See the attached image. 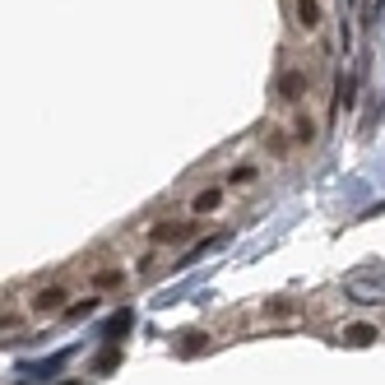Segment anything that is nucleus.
Listing matches in <instances>:
<instances>
[{
  "label": "nucleus",
  "mask_w": 385,
  "mask_h": 385,
  "mask_svg": "<svg viewBox=\"0 0 385 385\" xmlns=\"http://www.w3.org/2000/svg\"><path fill=\"white\" fill-rule=\"evenodd\" d=\"M190 232H195V228H190V223H158V228L149 232V237H154L158 246H176V242H186Z\"/></svg>",
  "instance_id": "nucleus-1"
},
{
  "label": "nucleus",
  "mask_w": 385,
  "mask_h": 385,
  "mask_svg": "<svg viewBox=\"0 0 385 385\" xmlns=\"http://www.w3.org/2000/svg\"><path fill=\"white\" fill-rule=\"evenodd\" d=\"M293 19H298V28L316 33L320 28V0H293Z\"/></svg>",
  "instance_id": "nucleus-2"
},
{
  "label": "nucleus",
  "mask_w": 385,
  "mask_h": 385,
  "mask_svg": "<svg viewBox=\"0 0 385 385\" xmlns=\"http://www.w3.org/2000/svg\"><path fill=\"white\" fill-rule=\"evenodd\" d=\"M302 93H307V75H302V70H283V79H279V98L298 102Z\"/></svg>",
  "instance_id": "nucleus-3"
},
{
  "label": "nucleus",
  "mask_w": 385,
  "mask_h": 385,
  "mask_svg": "<svg viewBox=\"0 0 385 385\" xmlns=\"http://www.w3.org/2000/svg\"><path fill=\"white\" fill-rule=\"evenodd\" d=\"M376 339H381L376 325H348V330H343V343H376Z\"/></svg>",
  "instance_id": "nucleus-4"
},
{
  "label": "nucleus",
  "mask_w": 385,
  "mask_h": 385,
  "mask_svg": "<svg viewBox=\"0 0 385 385\" xmlns=\"http://www.w3.org/2000/svg\"><path fill=\"white\" fill-rule=\"evenodd\" d=\"M219 204H223V190H200V195L190 200V209H195V214H214Z\"/></svg>",
  "instance_id": "nucleus-5"
},
{
  "label": "nucleus",
  "mask_w": 385,
  "mask_h": 385,
  "mask_svg": "<svg viewBox=\"0 0 385 385\" xmlns=\"http://www.w3.org/2000/svg\"><path fill=\"white\" fill-rule=\"evenodd\" d=\"M116 283H126V269H98L93 274V288H116Z\"/></svg>",
  "instance_id": "nucleus-6"
},
{
  "label": "nucleus",
  "mask_w": 385,
  "mask_h": 385,
  "mask_svg": "<svg viewBox=\"0 0 385 385\" xmlns=\"http://www.w3.org/2000/svg\"><path fill=\"white\" fill-rule=\"evenodd\" d=\"M61 302H66V293H61V288H51V293H42V298H37V311H47V307H61Z\"/></svg>",
  "instance_id": "nucleus-7"
},
{
  "label": "nucleus",
  "mask_w": 385,
  "mask_h": 385,
  "mask_svg": "<svg viewBox=\"0 0 385 385\" xmlns=\"http://www.w3.org/2000/svg\"><path fill=\"white\" fill-rule=\"evenodd\" d=\"M311 135H316V126H311V116H302V121H298V140H311Z\"/></svg>",
  "instance_id": "nucleus-8"
}]
</instances>
